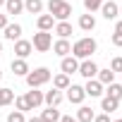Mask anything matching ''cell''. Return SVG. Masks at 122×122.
Listing matches in <instances>:
<instances>
[{"label":"cell","instance_id":"obj_1","mask_svg":"<svg viewBox=\"0 0 122 122\" xmlns=\"http://www.w3.org/2000/svg\"><path fill=\"white\" fill-rule=\"evenodd\" d=\"M96 50H98V43H96V38H91V36L77 38V41L72 43V55H74L77 60H86V57H91Z\"/></svg>","mask_w":122,"mask_h":122},{"label":"cell","instance_id":"obj_2","mask_svg":"<svg viewBox=\"0 0 122 122\" xmlns=\"http://www.w3.org/2000/svg\"><path fill=\"white\" fill-rule=\"evenodd\" d=\"M48 12L55 17V22H65V19H70V15H72V5L67 3V0H48Z\"/></svg>","mask_w":122,"mask_h":122},{"label":"cell","instance_id":"obj_3","mask_svg":"<svg viewBox=\"0 0 122 122\" xmlns=\"http://www.w3.org/2000/svg\"><path fill=\"white\" fill-rule=\"evenodd\" d=\"M24 79H26L29 89H38V86L48 84V81L53 79V74H50V70H48V67H36V70H29V74H26Z\"/></svg>","mask_w":122,"mask_h":122},{"label":"cell","instance_id":"obj_4","mask_svg":"<svg viewBox=\"0 0 122 122\" xmlns=\"http://www.w3.org/2000/svg\"><path fill=\"white\" fill-rule=\"evenodd\" d=\"M31 46H34L38 53H48L50 46H53V34H50V31H36L34 38H31Z\"/></svg>","mask_w":122,"mask_h":122},{"label":"cell","instance_id":"obj_5","mask_svg":"<svg viewBox=\"0 0 122 122\" xmlns=\"http://www.w3.org/2000/svg\"><path fill=\"white\" fill-rule=\"evenodd\" d=\"M65 91H67V96H65V98H67L72 105H81V103H84V98H86V91H84V86H79V84H70Z\"/></svg>","mask_w":122,"mask_h":122},{"label":"cell","instance_id":"obj_6","mask_svg":"<svg viewBox=\"0 0 122 122\" xmlns=\"http://www.w3.org/2000/svg\"><path fill=\"white\" fill-rule=\"evenodd\" d=\"M77 74H81L84 79H93V77L98 74V65L93 62L91 57H86V60H79V70H77Z\"/></svg>","mask_w":122,"mask_h":122},{"label":"cell","instance_id":"obj_7","mask_svg":"<svg viewBox=\"0 0 122 122\" xmlns=\"http://www.w3.org/2000/svg\"><path fill=\"white\" fill-rule=\"evenodd\" d=\"M65 101V93L60 91V89H50V91H43V103L46 105H53V108H57L60 103Z\"/></svg>","mask_w":122,"mask_h":122},{"label":"cell","instance_id":"obj_8","mask_svg":"<svg viewBox=\"0 0 122 122\" xmlns=\"http://www.w3.org/2000/svg\"><path fill=\"white\" fill-rule=\"evenodd\" d=\"M101 15L110 22V19H117L120 17V5L112 3V0H103V5H101Z\"/></svg>","mask_w":122,"mask_h":122},{"label":"cell","instance_id":"obj_9","mask_svg":"<svg viewBox=\"0 0 122 122\" xmlns=\"http://www.w3.org/2000/svg\"><path fill=\"white\" fill-rule=\"evenodd\" d=\"M84 91H86V96H91V98H98V96H103V91H105V86L93 77V79H86V84H84Z\"/></svg>","mask_w":122,"mask_h":122},{"label":"cell","instance_id":"obj_10","mask_svg":"<svg viewBox=\"0 0 122 122\" xmlns=\"http://www.w3.org/2000/svg\"><path fill=\"white\" fill-rule=\"evenodd\" d=\"M60 70H62L65 74H77V70H79V60H77L74 55H65L62 60H60Z\"/></svg>","mask_w":122,"mask_h":122},{"label":"cell","instance_id":"obj_11","mask_svg":"<svg viewBox=\"0 0 122 122\" xmlns=\"http://www.w3.org/2000/svg\"><path fill=\"white\" fill-rule=\"evenodd\" d=\"M31 50H34V46H31V41H26V38H17L15 41V55L17 57H29L31 55Z\"/></svg>","mask_w":122,"mask_h":122},{"label":"cell","instance_id":"obj_12","mask_svg":"<svg viewBox=\"0 0 122 122\" xmlns=\"http://www.w3.org/2000/svg\"><path fill=\"white\" fill-rule=\"evenodd\" d=\"M10 70H12L15 77H26L31 67H29V62H26L24 57H15V60H12V65H10Z\"/></svg>","mask_w":122,"mask_h":122},{"label":"cell","instance_id":"obj_13","mask_svg":"<svg viewBox=\"0 0 122 122\" xmlns=\"http://www.w3.org/2000/svg\"><path fill=\"white\" fill-rule=\"evenodd\" d=\"M50 48H53V53H55V55H60V57L72 55V43H70L67 38H57V41H55Z\"/></svg>","mask_w":122,"mask_h":122},{"label":"cell","instance_id":"obj_14","mask_svg":"<svg viewBox=\"0 0 122 122\" xmlns=\"http://www.w3.org/2000/svg\"><path fill=\"white\" fill-rule=\"evenodd\" d=\"M36 26H38V31H53V26H55V17L48 12V15H38L36 17Z\"/></svg>","mask_w":122,"mask_h":122},{"label":"cell","instance_id":"obj_15","mask_svg":"<svg viewBox=\"0 0 122 122\" xmlns=\"http://www.w3.org/2000/svg\"><path fill=\"white\" fill-rule=\"evenodd\" d=\"M24 98H26V103H29V108H31V110L43 105V91H38V89L26 91V93H24Z\"/></svg>","mask_w":122,"mask_h":122},{"label":"cell","instance_id":"obj_16","mask_svg":"<svg viewBox=\"0 0 122 122\" xmlns=\"http://www.w3.org/2000/svg\"><path fill=\"white\" fill-rule=\"evenodd\" d=\"M5 12H7V17H17V15H22L24 12V0H5Z\"/></svg>","mask_w":122,"mask_h":122},{"label":"cell","instance_id":"obj_17","mask_svg":"<svg viewBox=\"0 0 122 122\" xmlns=\"http://www.w3.org/2000/svg\"><path fill=\"white\" fill-rule=\"evenodd\" d=\"M22 31H24V29H22V24H17V22L12 24V22H10V24L3 29V36H5L7 41H17V38H22Z\"/></svg>","mask_w":122,"mask_h":122},{"label":"cell","instance_id":"obj_18","mask_svg":"<svg viewBox=\"0 0 122 122\" xmlns=\"http://www.w3.org/2000/svg\"><path fill=\"white\" fill-rule=\"evenodd\" d=\"M53 31H55L60 38H70V36H72V24H70L67 19H65V22H55Z\"/></svg>","mask_w":122,"mask_h":122},{"label":"cell","instance_id":"obj_19","mask_svg":"<svg viewBox=\"0 0 122 122\" xmlns=\"http://www.w3.org/2000/svg\"><path fill=\"white\" fill-rule=\"evenodd\" d=\"M93 117H96V112L89 108V105H79V110H77V122H93Z\"/></svg>","mask_w":122,"mask_h":122},{"label":"cell","instance_id":"obj_20","mask_svg":"<svg viewBox=\"0 0 122 122\" xmlns=\"http://www.w3.org/2000/svg\"><path fill=\"white\" fill-rule=\"evenodd\" d=\"M43 0H24V12H29V15H41L43 12Z\"/></svg>","mask_w":122,"mask_h":122},{"label":"cell","instance_id":"obj_21","mask_svg":"<svg viewBox=\"0 0 122 122\" xmlns=\"http://www.w3.org/2000/svg\"><path fill=\"white\" fill-rule=\"evenodd\" d=\"M79 29L81 31H93L96 29V17L89 12V15H81L79 17Z\"/></svg>","mask_w":122,"mask_h":122},{"label":"cell","instance_id":"obj_22","mask_svg":"<svg viewBox=\"0 0 122 122\" xmlns=\"http://www.w3.org/2000/svg\"><path fill=\"white\" fill-rule=\"evenodd\" d=\"M70 84H72V81H70V74H65V72H60V74H55V77H53V89L65 91Z\"/></svg>","mask_w":122,"mask_h":122},{"label":"cell","instance_id":"obj_23","mask_svg":"<svg viewBox=\"0 0 122 122\" xmlns=\"http://www.w3.org/2000/svg\"><path fill=\"white\" fill-rule=\"evenodd\" d=\"M117 105H120V101H115V98H110V96H103V98H101V110H103V112H108V115H110V112H115V110H117Z\"/></svg>","mask_w":122,"mask_h":122},{"label":"cell","instance_id":"obj_24","mask_svg":"<svg viewBox=\"0 0 122 122\" xmlns=\"http://www.w3.org/2000/svg\"><path fill=\"white\" fill-rule=\"evenodd\" d=\"M105 96H110V98H115V101H120L122 98V84H117V81H110L108 86H105V91H103Z\"/></svg>","mask_w":122,"mask_h":122},{"label":"cell","instance_id":"obj_25","mask_svg":"<svg viewBox=\"0 0 122 122\" xmlns=\"http://www.w3.org/2000/svg\"><path fill=\"white\" fill-rule=\"evenodd\" d=\"M41 120H43V122H60V110L53 108V105H48V108L41 112Z\"/></svg>","mask_w":122,"mask_h":122},{"label":"cell","instance_id":"obj_26","mask_svg":"<svg viewBox=\"0 0 122 122\" xmlns=\"http://www.w3.org/2000/svg\"><path fill=\"white\" fill-rule=\"evenodd\" d=\"M10 103H15V91L7 86H0V108H5Z\"/></svg>","mask_w":122,"mask_h":122},{"label":"cell","instance_id":"obj_27","mask_svg":"<svg viewBox=\"0 0 122 122\" xmlns=\"http://www.w3.org/2000/svg\"><path fill=\"white\" fill-rule=\"evenodd\" d=\"M96 79L103 84V86H108L110 81H115V72L108 67V70H98V74H96Z\"/></svg>","mask_w":122,"mask_h":122},{"label":"cell","instance_id":"obj_28","mask_svg":"<svg viewBox=\"0 0 122 122\" xmlns=\"http://www.w3.org/2000/svg\"><path fill=\"white\" fill-rule=\"evenodd\" d=\"M7 122H26V112H22V110H12V112L7 115Z\"/></svg>","mask_w":122,"mask_h":122},{"label":"cell","instance_id":"obj_29","mask_svg":"<svg viewBox=\"0 0 122 122\" xmlns=\"http://www.w3.org/2000/svg\"><path fill=\"white\" fill-rule=\"evenodd\" d=\"M101 5H103V0H84L86 12H96V10H101Z\"/></svg>","mask_w":122,"mask_h":122},{"label":"cell","instance_id":"obj_30","mask_svg":"<svg viewBox=\"0 0 122 122\" xmlns=\"http://www.w3.org/2000/svg\"><path fill=\"white\" fill-rule=\"evenodd\" d=\"M15 108H17V110H22V112H26V110H31L24 96H15Z\"/></svg>","mask_w":122,"mask_h":122},{"label":"cell","instance_id":"obj_31","mask_svg":"<svg viewBox=\"0 0 122 122\" xmlns=\"http://www.w3.org/2000/svg\"><path fill=\"white\" fill-rule=\"evenodd\" d=\"M110 70L117 74V72H122V57H112L110 60Z\"/></svg>","mask_w":122,"mask_h":122},{"label":"cell","instance_id":"obj_32","mask_svg":"<svg viewBox=\"0 0 122 122\" xmlns=\"http://www.w3.org/2000/svg\"><path fill=\"white\" fill-rule=\"evenodd\" d=\"M110 41H112V46H115V48H122V34H117V31H115V34L110 36Z\"/></svg>","mask_w":122,"mask_h":122},{"label":"cell","instance_id":"obj_33","mask_svg":"<svg viewBox=\"0 0 122 122\" xmlns=\"http://www.w3.org/2000/svg\"><path fill=\"white\" fill-rule=\"evenodd\" d=\"M93 122H110V115H108V112H101V115L93 117Z\"/></svg>","mask_w":122,"mask_h":122},{"label":"cell","instance_id":"obj_34","mask_svg":"<svg viewBox=\"0 0 122 122\" xmlns=\"http://www.w3.org/2000/svg\"><path fill=\"white\" fill-rule=\"evenodd\" d=\"M7 24H10V17H7V12H5V15L0 12V29H5Z\"/></svg>","mask_w":122,"mask_h":122},{"label":"cell","instance_id":"obj_35","mask_svg":"<svg viewBox=\"0 0 122 122\" xmlns=\"http://www.w3.org/2000/svg\"><path fill=\"white\" fill-rule=\"evenodd\" d=\"M60 122H77V117H72V115H60Z\"/></svg>","mask_w":122,"mask_h":122},{"label":"cell","instance_id":"obj_36","mask_svg":"<svg viewBox=\"0 0 122 122\" xmlns=\"http://www.w3.org/2000/svg\"><path fill=\"white\" fill-rule=\"evenodd\" d=\"M115 31H117V34H122V19H117V24H115Z\"/></svg>","mask_w":122,"mask_h":122},{"label":"cell","instance_id":"obj_37","mask_svg":"<svg viewBox=\"0 0 122 122\" xmlns=\"http://www.w3.org/2000/svg\"><path fill=\"white\" fill-rule=\"evenodd\" d=\"M26 122H43V120H41V115H38V117H36V115H34V117H29V120H26Z\"/></svg>","mask_w":122,"mask_h":122},{"label":"cell","instance_id":"obj_38","mask_svg":"<svg viewBox=\"0 0 122 122\" xmlns=\"http://www.w3.org/2000/svg\"><path fill=\"white\" fill-rule=\"evenodd\" d=\"M0 55H3V41H0Z\"/></svg>","mask_w":122,"mask_h":122},{"label":"cell","instance_id":"obj_39","mask_svg":"<svg viewBox=\"0 0 122 122\" xmlns=\"http://www.w3.org/2000/svg\"><path fill=\"white\" fill-rule=\"evenodd\" d=\"M3 5H5V0H0V7H3Z\"/></svg>","mask_w":122,"mask_h":122},{"label":"cell","instance_id":"obj_40","mask_svg":"<svg viewBox=\"0 0 122 122\" xmlns=\"http://www.w3.org/2000/svg\"><path fill=\"white\" fill-rule=\"evenodd\" d=\"M0 81H3V70H0Z\"/></svg>","mask_w":122,"mask_h":122},{"label":"cell","instance_id":"obj_41","mask_svg":"<svg viewBox=\"0 0 122 122\" xmlns=\"http://www.w3.org/2000/svg\"><path fill=\"white\" fill-rule=\"evenodd\" d=\"M120 17H122V5H120Z\"/></svg>","mask_w":122,"mask_h":122},{"label":"cell","instance_id":"obj_42","mask_svg":"<svg viewBox=\"0 0 122 122\" xmlns=\"http://www.w3.org/2000/svg\"><path fill=\"white\" fill-rule=\"evenodd\" d=\"M115 122H122V117H120V120H115Z\"/></svg>","mask_w":122,"mask_h":122}]
</instances>
